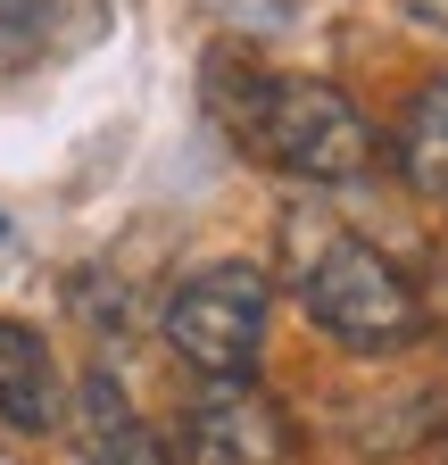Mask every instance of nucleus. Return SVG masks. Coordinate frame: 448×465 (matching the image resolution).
<instances>
[{"instance_id":"obj_6","label":"nucleus","mask_w":448,"mask_h":465,"mask_svg":"<svg viewBox=\"0 0 448 465\" xmlns=\"http://www.w3.org/2000/svg\"><path fill=\"white\" fill-rule=\"evenodd\" d=\"M59 416H67V382H59L50 341L25 316H0V424L9 432H59Z\"/></svg>"},{"instance_id":"obj_5","label":"nucleus","mask_w":448,"mask_h":465,"mask_svg":"<svg viewBox=\"0 0 448 465\" xmlns=\"http://www.w3.org/2000/svg\"><path fill=\"white\" fill-rule=\"evenodd\" d=\"M75 449L83 465H166V432H150V416L108 366L75 382Z\"/></svg>"},{"instance_id":"obj_1","label":"nucleus","mask_w":448,"mask_h":465,"mask_svg":"<svg viewBox=\"0 0 448 465\" xmlns=\"http://www.w3.org/2000/svg\"><path fill=\"white\" fill-rule=\"evenodd\" d=\"M216 92V125L233 134L241 158H258L266 174L283 183H307V192H341L374 166V125L365 108L324 84V75H299V67H258V58H224L208 75Z\"/></svg>"},{"instance_id":"obj_3","label":"nucleus","mask_w":448,"mask_h":465,"mask_svg":"<svg viewBox=\"0 0 448 465\" xmlns=\"http://www.w3.org/2000/svg\"><path fill=\"white\" fill-rule=\"evenodd\" d=\"M274 324V282L249 258H208L191 266L158 308V332L175 341V358L200 374H249Z\"/></svg>"},{"instance_id":"obj_4","label":"nucleus","mask_w":448,"mask_h":465,"mask_svg":"<svg viewBox=\"0 0 448 465\" xmlns=\"http://www.w3.org/2000/svg\"><path fill=\"white\" fill-rule=\"evenodd\" d=\"M299 424L258 374H200V399L175 416L166 465H291Z\"/></svg>"},{"instance_id":"obj_7","label":"nucleus","mask_w":448,"mask_h":465,"mask_svg":"<svg viewBox=\"0 0 448 465\" xmlns=\"http://www.w3.org/2000/svg\"><path fill=\"white\" fill-rule=\"evenodd\" d=\"M390 166L415 200H440L448 208V67L424 75L399 108V134H390Z\"/></svg>"},{"instance_id":"obj_8","label":"nucleus","mask_w":448,"mask_h":465,"mask_svg":"<svg viewBox=\"0 0 448 465\" xmlns=\"http://www.w3.org/2000/svg\"><path fill=\"white\" fill-rule=\"evenodd\" d=\"M92 0H0V75H25L67 42H92Z\"/></svg>"},{"instance_id":"obj_9","label":"nucleus","mask_w":448,"mask_h":465,"mask_svg":"<svg viewBox=\"0 0 448 465\" xmlns=\"http://www.w3.org/2000/svg\"><path fill=\"white\" fill-rule=\"evenodd\" d=\"M407 17H424V25H440V34H448V0H407Z\"/></svg>"},{"instance_id":"obj_2","label":"nucleus","mask_w":448,"mask_h":465,"mask_svg":"<svg viewBox=\"0 0 448 465\" xmlns=\"http://www.w3.org/2000/svg\"><path fill=\"white\" fill-rule=\"evenodd\" d=\"M299 258H291V300L307 308V324L324 341L357 349V358H390L424 332V291L407 282V266L357 242L341 224H291Z\"/></svg>"}]
</instances>
